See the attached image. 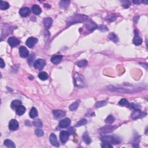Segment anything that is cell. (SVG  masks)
Masks as SVG:
<instances>
[{
  "mask_svg": "<svg viewBox=\"0 0 148 148\" xmlns=\"http://www.w3.org/2000/svg\"><path fill=\"white\" fill-rule=\"evenodd\" d=\"M87 18H87V16H85V15H74L73 16H72L71 18H70V20L67 22V24L71 25L76 23H81L83 22V21L85 22Z\"/></svg>",
  "mask_w": 148,
  "mask_h": 148,
  "instance_id": "6da1fadb",
  "label": "cell"
},
{
  "mask_svg": "<svg viewBox=\"0 0 148 148\" xmlns=\"http://www.w3.org/2000/svg\"><path fill=\"white\" fill-rule=\"evenodd\" d=\"M74 84L76 87H82L84 86L85 84V78L82 76L81 74L78 73H75L74 75Z\"/></svg>",
  "mask_w": 148,
  "mask_h": 148,
  "instance_id": "7a4b0ae2",
  "label": "cell"
},
{
  "mask_svg": "<svg viewBox=\"0 0 148 148\" xmlns=\"http://www.w3.org/2000/svg\"><path fill=\"white\" fill-rule=\"evenodd\" d=\"M101 141L113 144H119L121 142L120 138L117 136H104L101 138Z\"/></svg>",
  "mask_w": 148,
  "mask_h": 148,
  "instance_id": "3957f363",
  "label": "cell"
},
{
  "mask_svg": "<svg viewBox=\"0 0 148 148\" xmlns=\"http://www.w3.org/2000/svg\"><path fill=\"white\" fill-rule=\"evenodd\" d=\"M84 23H85L86 27L87 29L89 30L90 31H94V30H95L98 28L97 25L95 24L94 21H92V20H90V18H87Z\"/></svg>",
  "mask_w": 148,
  "mask_h": 148,
  "instance_id": "277c9868",
  "label": "cell"
},
{
  "mask_svg": "<svg viewBox=\"0 0 148 148\" xmlns=\"http://www.w3.org/2000/svg\"><path fill=\"white\" fill-rule=\"evenodd\" d=\"M45 64H46V62H45L44 60L39 58V59L35 61L34 64V68L36 70L41 71L43 68V67H45Z\"/></svg>",
  "mask_w": 148,
  "mask_h": 148,
  "instance_id": "5b68a950",
  "label": "cell"
},
{
  "mask_svg": "<svg viewBox=\"0 0 148 148\" xmlns=\"http://www.w3.org/2000/svg\"><path fill=\"white\" fill-rule=\"evenodd\" d=\"M146 115V113H144L141 112V110H139L138 109H137L132 112L131 115V117L132 119H134V120H136V119L143 117L145 116L144 115Z\"/></svg>",
  "mask_w": 148,
  "mask_h": 148,
  "instance_id": "8992f818",
  "label": "cell"
},
{
  "mask_svg": "<svg viewBox=\"0 0 148 148\" xmlns=\"http://www.w3.org/2000/svg\"><path fill=\"white\" fill-rule=\"evenodd\" d=\"M37 42H38L37 38H34V37H30L29 38L27 39L26 43L28 47H29L30 48H32L35 46Z\"/></svg>",
  "mask_w": 148,
  "mask_h": 148,
  "instance_id": "52a82bcc",
  "label": "cell"
},
{
  "mask_svg": "<svg viewBox=\"0 0 148 148\" xmlns=\"http://www.w3.org/2000/svg\"><path fill=\"white\" fill-rule=\"evenodd\" d=\"M108 89L111 92H116L121 93H130V90H127V89H124L123 88H117V87H115L113 86H109Z\"/></svg>",
  "mask_w": 148,
  "mask_h": 148,
  "instance_id": "ba28073f",
  "label": "cell"
},
{
  "mask_svg": "<svg viewBox=\"0 0 148 148\" xmlns=\"http://www.w3.org/2000/svg\"><path fill=\"white\" fill-rule=\"evenodd\" d=\"M8 43H9L10 46L11 47H16L18 46V45H19L20 43V41L18 39H17L15 37H9L8 39Z\"/></svg>",
  "mask_w": 148,
  "mask_h": 148,
  "instance_id": "9c48e42d",
  "label": "cell"
},
{
  "mask_svg": "<svg viewBox=\"0 0 148 148\" xmlns=\"http://www.w3.org/2000/svg\"><path fill=\"white\" fill-rule=\"evenodd\" d=\"M115 128H116V127H115V126H105V127H102V129L100 130V132L102 134L109 133V132L113 131Z\"/></svg>",
  "mask_w": 148,
  "mask_h": 148,
  "instance_id": "30bf717a",
  "label": "cell"
},
{
  "mask_svg": "<svg viewBox=\"0 0 148 148\" xmlns=\"http://www.w3.org/2000/svg\"><path fill=\"white\" fill-rule=\"evenodd\" d=\"M19 55L21 57L26 58L29 56V52L25 46H21L19 49Z\"/></svg>",
  "mask_w": 148,
  "mask_h": 148,
  "instance_id": "8fae6325",
  "label": "cell"
},
{
  "mask_svg": "<svg viewBox=\"0 0 148 148\" xmlns=\"http://www.w3.org/2000/svg\"><path fill=\"white\" fill-rule=\"evenodd\" d=\"M18 128V123L15 119H12L9 122V129L11 131H15Z\"/></svg>",
  "mask_w": 148,
  "mask_h": 148,
  "instance_id": "7c38bea8",
  "label": "cell"
},
{
  "mask_svg": "<svg viewBox=\"0 0 148 148\" xmlns=\"http://www.w3.org/2000/svg\"><path fill=\"white\" fill-rule=\"evenodd\" d=\"M49 139L50 143H51L53 146H56V147H58V146H59V144H58V140L57 139V137L55 135V134H54L53 133L50 134Z\"/></svg>",
  "mask_w": 148,
  "mask_h": 148,
  "instance_id": "4fadbf2b",
  "label": "cell"
},
{
  "mask_svg": "<svg viewBox=\"0 0 148 148\" xmlns=\"http://www.w3.org/2000/svg\"><path fill=\"white\" fill-rule=\"evenodd\" d=\"M53 113L55 117L57 119L62 118V117H64L65 115V112L61 110H54L53 111Z\"/></svg>",
  "mask_w": 148,
  "mask_h": 148,
  "instance_id": "5bb4252c",
  "label": "cell"
},
{
  "mask_svg": "<svg viewBox=\"0 0 148 148\" xmlns=\"http://www.w3.org/2000/svg\"><path fill=\"white\" fill-rule=\"evenodd\" d=\"M69 135H70V134H69L68 132L65 131H63L60 132V138L61 142L63 143H65V142H67L68 139Z\"/></svg>",
  "mask_w": 148,
  "mask_h": 148,
  "instance_id": "9a60e30c",
  "label": "cell"
},
{
  "mask_svg": "<svg viewBox=\"0 0 148 148\" xmlns=\"http://www.w3.org/2000/svg\"><path fill=\"white\" fill-rule=\"evenodd\" d=\"M19 13H20V15L21 16L24 17V18H26V17H27L30 15V9L27 7L22 8L20 10Z\"/></svg>",
  "mask_w": 148,
  "mask_h": 148,
  "instance_id": "2e32d148",
  "label": "cell"
},
{
  "mask_svg": "<svg viewBox=\"0 0 148 148\" xmlns=\"http://www.w3.org/2000/svg\"><path fill=\"white\" fill-rule=\"evenodd\" d=\"M70 124H71L70 119L68 118H65L60 121L59 123V126L61 128H63L64 129V128H66L68 127V126H70Z\"/></svg>",
  "mask_w": 148,
  "mask_h": 148,
  "instance_id": "e0dca14e",
  "label": "cell"
},
{
  "mask_svg": "<svg viewBox=\"0 0 148 148\" xmlns=\"http://www.w3.org/2000/svg\"><path fill=\"white\" fill-rule=\"evenodd\" d=\"M63 59V56L61 55H55L53 56L51 58V61L53 64H58Z\"/></svg>",
  "mask_w": 148,
  "mask_h": 148,
  "instance_id": "ac0fdd59",
  "label": "cell"
},
{
  "mask_svg": "<svg viewBox=\"0 0 148 148\" xmlns=\"http://www.w3.org/2000/svg\"><path fill=\"white\" fill-rule=\"evenodd\" d=\"M135 35L133 39V43L134 45H137V46H138V45L142 44V38L138 35L137 33H135Z\"/></svg>",
  "mask_w": 148,
  "mask_h": 148,
  "instance_id": "d6986e66",
  "label": "cell"
},
{
  "mask_svg": "<svg viewBox=\"0 0 148 148\" xmlns=\"http://www.w3.org/2000/svg\"><path fill=\"white\" fill-rule=\"evenodd\" d=\"M52 22H53V20H52V18H45V19L43 20V24H44L45 28H47V29H49V28L51 27Z\"/></svg>",
  "mask_w": 148,
  "mask_h": 148,
  "instance_id": "ffe728a7",
  "label": "cell"
},
{
  "mask_svg": "<svg viewBox=\"0 0 148 148\" xmlns=\"http://www.w3.org/2000/svg\"><path fill=\"white\" fill-rule=\"evenodd\" d=\"M26 112V108L23 105H20L19 107H18L16 109V112L17 115L21 116L23 115V114Z\"/></svg>",
  "mask_w": 148,
  "mask_h": 148,
  "instance_id": "44dd1931",
  "label": "cell"
},
{
  "mask_svg": "<svg viewBox=\"0 0 148 148\" xmlns=\"http://www.w3.org/2000/svg\"><path fill=\"white\" fill-rule=\"evenodd\" d=\"M32 11H33V12L36 15H39L42 12L41 8L37 5H34L32 6Z\"/></svg>",
  "mask_w": 148,
  "mask_h": 148,
  "instance_id": "7402d4cb",
  "label": "cell"
},
{
  "mask_svg": "<svg viewBox=\"0 0 148 148\" xmlns=\"http://www.w3.org/2000/svg\"><path fill=\"white\" fill-rule=\"evenodd\" d=\"M80 101L79 100L76 101L75 102H74V103H72L71 105L70 106L69 108H70V110L71 111H74L75 110H76L77 108H78L79 105L80 104Z\"/></svg>",
  "mask_w": 148,
  "mask_h": 148,
  "instance_id": "603a6c76",
  "label": "cell"
},
{
  "mask_svg": "<svg viewBox=\"0 0 148 148\" xmlns=\"http://www.w3.org/2000/svg\"><path fill=\"white\" fill-rule=\"evenodd\" d=\"M82 138H83L84 142L86 143V144H90V143L92 142V139H91L90 137H89V134L87 132H85V133L83 134Z\"/></svg>",
  "mask_w": 148,
  "mask_h": 148,
  "instance_id": "cb8c5ba5",
  "label": "cell"
},
{
  "mask_svg": "<svg viewBox=\"0 0 148 148\" xmlns=\"http://www.w3.org/2000/svg\"><path fill=\"white\" fill-rule=\"evenodd\" d=\"M4 145L6 146L8 148H15L16 146L14 144V142H13L12 141L9 140V139H6L4 142Z\"/></svg>",
  "mask_w": 148,
  "mask_h": 148,
  "instance_id": "d4e9b609",
  "label": "cell"
},
{
  "mask_svg": "<svg viewBox=\"0 0 148 148\" xmlns=\"http://www.w3.org/2000/svg\"><path fill=\"white\" fill-rule=\"evenodd\" d=\"M38 116V111L35 108H32L31 111L30 112V117L32 119L35 118Z\"/></svg>",
  "mask_w": 148,
  "mask_h": 148,
  "instance_id": "484cf974",
  "label": "cell"
},
{
  "mask_svg": "<svg viewBox=\"0 0 148 148\" xmlns=\"http://www.w3.org/2000/svg\"><path fill=\"white\" fill-rule=\"evenodd\" d=\"M9 8V4L6 1H0V9L1 10H6Z\"/></svg>",
  "mask_w": 148,
  "mask_h": 148,
  "instance_id": "4316f807",
  "label": "cell"
},
{
  "mask_svg": "<svg viewBox=\"0 0 148 148\" xmlns=\"http://www.w3.org/2000/svg\"><path fill=\"white\" fill-rule=\"evenodd\" d=\"M108 37H109V39H110L111 41H113V42L116 43V42H117L119 41L118 37H117L116 35L115 34L113 33L109 34Z\"/></svg>",
  "mask_w": 148,
  "mask_h": 148,
  "instance_id": "83f0119b",
  "label": "cell"
},
{
  "mask_svg": "<svg viewBox=\"0 0 148 148\" xmlns=\"http://www.w3.org/2000/svg\"><path fill=\"white\" fill-rule=\"evenodd\" d=\"M38 77L42 80H46L48 79V74L46 72H41L38 75Z\"/></svg>",
  "mask_w": 148,
  "mask_h": 148,
  "instance_id": "f1b7e54d",
  "label": "cell"
},
{
  "mask_svg": "<svg viewBox=\"0 0 148 148\" xmlns=\"http://www.w3.org/2000/svg\"><path fill=\"white\" fill-rule=\"evenodd\" d=\"M21 102L20 100H14L12 102L11 104V108L12 109H16L18 107H19L20 105H21Z\"/></svg>",
  "mask_w": 148,
  "mask_h": 148,
  "instance_id": "f546056e",
  "label": "cell"
},
{
  "mask_svg": "<svg viewBox=\"0 0 148 148\" xmlns=\"http://www.w3.org/2000/svg\"><path fill=\"white\" fill-rule=\"evenodd\" d=\"M119 105L121 106H123V107H129L130 104L128 102V101L126 99L123 98L119 102Z\"/></svg>",
  "mask_w": 148,
  "mask_h": 148,
  "instance_id": "4dcf8cb0",
  "label": "cell"
},
{
  "mask_svg": "<svg viewBox=\"0 0 148 148\" xmlns=\"http://www.w3.org/2000/svg\"><path fill=\"white\" fill-rule=\"evenodd\" d=\"M70 1H61L60 2V6L63 9H65L68 7V5L70 4Z\"/></svg>",
  "mask_w": 148,
  "mask_h": 148,
  "instance_id": "1f68e13d",
  "label": "cell"
},
{
  "mask_svg": "<svg viewBox=\"0 0 148 148\" xmlns=\"http://www.w3.org/2000/svg\"><path fill=\"white\" fill-rule=\"evenodd\" d=\"M76 65L79 67H84L87 65V61L86 60H80L76 63Z\"/></svg>",
  "mask_w": 148,
  "mask_h": 148,
  "instance_id": "d6a6232c",
  "label": "cell"
},
{
  "mask_svg": "<svg viewBox=\"0 0 148 148\" xmlns=\"http://www.w3.org/2000/svg\"><path fill=\"white\" fill-rule=\"evenodd\" d=\"M115 121V118L112 115H109L107 117V118L105 119V123H107L108 124H112Z\"/></svg>",
  "mask_w": 148,
  "mask_h": 148,
  "instance_id": "836d02e7",
  "label": "cell"
},
{
  "mask_svg": "<svg viewBox=\"0 0 148 148\" xmlns=\"http://www.w3.org/2000/svg\"><path fill=\"white\" fill-rule=\"evenodd\" d=\"M87 123V121L86 119H82L79 121V122H78V123H77L76 126H76V127H80V126H84V125H85V124H86Z\"/></svg>",
  "mask_w": 148,
  "mask_h": 148,
  "instance_id": "e575fe53",
  "label": "cell"
},
{
  "mask_svg": "<svg viewBox=\"0 0 148 148\" xmlns=\"http://www.w3.org/2000/svg\"><path fill=\"white\" fill-rule=\"evenodd\" d=\"M34 125L37 127H42L43 126V123L40 119H36L34 122Z\"/></svg>",
  "mask_w": 148,
  "mask_h": 148,
  "instance_id": "d590c367",
  "label": "cell"
},
{
  "mask_svg": "<svg viewBox=\"0 0 148 148\" xmlns=\"http://www.w3.org/2000/svg\"><path fill=\"white\" fill-rule=\"evenodd\" d=\"M107 101H99V102H97L96 104H95V107H96V108L102 107H104V106L107 105Z\"/></svg>",
  "mask_w": 148,
  "mask_h": 148,
  "instance_id": "8d00e7d4",
  "label": "cell"
},
{
  "mask_svg": "<svg viewBox=\"0 0 148 148\" xmlns=\"http://www.w3.org/2000/svg\"><path fill=\"white\" fill-rule=\"evenodd\" d=\"M101 147L103 148H113V146L109 142H102V144H101Z\"/></svg>",
  "mask_w": 148,
  "mask_h": 148,
  "instance_id": "74e56055",
  "label": "cell"
},
{
  "mask_svg": "<svg viewBox=\"0 0 148 148\" xmlns=\"http://www.w3.org/2000/svg\"><path fill=\"white\" fill-rule=\"evenodd\" d=\"M35 134L38 136V137H42L44 134V132L41 129H36L35 130Z\"/></svg>",
  "mask_w": 148,
  "mask_h": 148,
  "instance_id": "f35d334b",
  "label": "cell"
},
{
  "mask_svg": "<svg viewBox=\"0 0 148 148\" xmlns=\"http://www.w3.org/2000/svg\"><path fill=\"white\" fill-rule=\"evenodd\" d=\"M123 6L125 8H128L130 5V2L128 1H123Z\"/></svg>",
  "mask_w": 148,
  "mask_h": 148,
  "instance_id": "ab89813d",
  "label": "cell"
},
{
  "mask_svg": "<svg viewBox=\"0 0 148 148\" xmlns=\"http://www.w3.org/2000/svg\"><path fill=\"white\" fill-rule=\"evenodd\" d=\"M74 132H75V130H74V128L72 127H71L70 129H68V133H69V134H70V135H72V134H74Z\"/></svg>",
  "mask_w": 148,
  "mask_h": 148,
  "instance_id": "60d3db41",
  "label": "cell"
},
{
  "mask_svg": "<svg viewBox=\"0 0 148 148\" xmlns=\"http://www.w3.org/2000/svg\"><path fill=\"white\" fill-rule=\"evenodd\" d=\"M5 66V62L4 61V60L2 59V58H1V64H0V67L1 68H4Z\"/></svg>",
  "mask_w": 148,
  "mask_h": 148,
  "instance_id": "b9f144b4",
  "label": "cell"
},
{
  "mask_svg": "<svg viewBox=\"0 0 148 148\" xmlns=\"http://www.w3.org/2000/svg\"><path fill=\"white\" fill-rule=\"evenodd\" d=\"M99 29H100L101 31H103V30L105 29V30H106V31H108V28L106 26H101L100 27H99Z\"/></svg>",
  "mask_w": 148,
  "mask_h": 148,
  "instance_id": "7bdbcfd3",
  "label": "cell"
},
{
  "mask_svg": "<svg viewBox=\"0 0 148 148\" xmlns=\"http://www.w3.org/2000/svg\"><path fill=\"white\" fill-rule=\"evenodd\" d=\"M142 2L141 1H133V3L135 4H139Z\"/></svg>",
  "mask_w": 148,
  "mask_h": 148,
  "instance_id": "ee69618b",
  "label": "cell"
},
{
  "mask_svg": "<svg viewBox=\"0 0 148 148\" xmlns=\"http://www.w3.org/2000/svg\"><path fill=\"white\" fill-rule=\"evenodd\" d=\"M45 8H50V5L49 4H45Z\"/></svg>",
  "mask_w": 148,
  "mask_h": 148,
  "instance_id": "f6af8a7d",
  "label": "cell"
}]
</instances>
